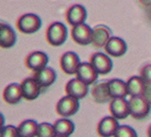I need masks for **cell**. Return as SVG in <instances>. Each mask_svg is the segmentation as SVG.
I'll return each mask as SVG.
<instances>
[{
  "label": "cell",
  "mask_w": 151,
  "mask_h": 137,
  "mask_svg": "<svg viewBox=\"0 0 151 137\" xmlns=\"http://www.w3.org/2000/svg\"><path fill=\"white\" fill-rule=\"evenodd\" d=\"M42 27L41 18L34 13H26L17 21V28L25 34H33Z\"/></svg>",
  "instance_id": "obj_4"
},
{
  "label": "cell",
  "mask_w": 151,
  "mask_h": 137,
  "mask_svg": "<svg viewBox=\"0 0 151 137\" xmlns=\"http://www.w3.org/2000/svg\"><path fill=\"white\" fill-rule=\"evenodd\" d=\"M90 63L98 73V75H107L112 70V61L108 54L96 52L92 55Z\"/></svg>",
  "instance_id": "obj_5"
},
{
  "label": "cell",
  "mask_w": 151,
  "mask_h": 137,
  "mask_svg": "<svg viewBox=\"0 0 151 137\" xmlns=\"http://www.w3.org/2000/svg\"><path fill=\"white\" fill-rule=\"evenodd\" d=\"M68 36L67 27L63 23L54 22L47 27L46 40L48 44L53 46L63 45Z\"/></svg>",
  "instance_id": "obj_1"
},
{
  "label": "cell",
  "mask_w": 151,
  "mask_h": 137,
  "mask_svg": "<svg viewBox=\"0 0 151 137\" xmlns=\"http://www.w3.org/2000/svg\"><path fill=\"white\" fill-rule=\"evenodd\" d=\"M113 137H138V134L132 127L127 125H121L118 127Z\"/></svg>",
  "instance_id": "obj_25"
},
{
  "label": "cell",
  "mask_w": 151,
  "mask_h": 137,
  "mask_svg": "<svg viewBox=\"0 0 151 137\" xmlns=\"http://www.w3.org/2000/svg\"><path fill=\"white\" fill-rule=\"evenodd\" d=\"M127 86L129 97H140L145 92V82L141 76H133L127 81Z\"/></svg>",
  "instance_id": "obj_21"
},
{
  "label": "cell",
  "mask_w": 151,
  "mask_h": 137,
  "mask_svg": "<svg viewBox=\"0 0 151 137\" xmlns=\"http://www.w3.org/2000/svg\"><path fill=\"white\" fill-rule=\"evenodd\" d=\"M33 78L37 80L42 88H47L50 87L56 81L57 74L53 68L45 66V67L34 72Z\"/></svg>",
  "instance_id": "obj_16"
},
{
  "label": "cell",
  "mask_w": 151,
  "mask_h": 137,
  "mask_svg": "<svg viewBox=\"0 0 151 137\" xmlns=\"http://www.w3.org/2000/svg\"><path fill=\"white\" fill-rule=\"evenodd\" d=\"M143 97L151 105V83H145V92L143 94Z\"/></svg>",
  "instance_id": "obj_28"
},
{
  "label": "cell",
  "mask_w": 151,
  "mask_h": 137,
  "mask_svg": "<svg viewBox=\"0 0 151 137\" xmlns=\"http://www.w3.org/2000/svg\"><path fill=\"white\" fill-rule=\"evenodd\" d=\"M53 125L57 135L70 136L75 131V124L66 117H63L56 120Z\"/></svg>",
  "instance_id": "obj_23"
},
{
  "label": "cell",
  "mask_w": 151,
  "mask_h": 137,
  "mask_svg": "<svg viewBox=\"0 0 151 137\" xmlns=\"http://www.w3.org/2000/svg\"><path fill=\"white\" fill-rule=\"evenodd\" d=\"M23 92L21 84L11 83L4 89L3 99L4 101L9 105H15L23 99Z\"/></svg>",
  "instance_id": "obj_17"
},
{
  "label": "cell",
  "mask_w": 151,
  "mask_h": 137,
  "mask_svg": "<svg viewBox=\"0 0 151 137\" xmlns=\"http://www.w3.org/2000/svg\"><path fill=\"white\" fill-rule=\"evenodd\" d=\"M140 76L145 80V83H151V63L145 65L141 69Z\"/></svg>",
  "instance_id": "obj_27"
},
{
  "label": "cell",
  "mask_w": 151,
  "mask_h": 137,
  "mask_svg": "<svg viewBox=\"0 0 151 137\" xmlns=\"http://www.w3.org/2000/svg\"><path fill=\"white\" fill-rule=\"evenodd\" d=\"M87 18V12L82 5L76 4L71 6L66 13V20L72 27L85 23Z\"/></svg>",
  "instance_id": "obj_15"
},
{
  "label": "cell",
  "mask_w": 151,
  "mask_h": 137,
  "mask_svg": "<svg viewBox=\"0 0 151 137\" xmlns=\"http://www.w3.org/2000/svg\"><path fill=\"white\" fill-rule=\"evenodd\" d=\"M76 77L90 86V85L96 82L98 73L93 68L91 63H81L77 70Z\"/></svg>",
  "instance_id": "obj_14"
},
{
  "label": "cell",
  "mask_w": 151,
  "mask_h": 137,
  "mask_svg": "<svg viewBox=\"0 0 151 137\" xmlns=\"http://www.w3.org/2000/svg\"><path fill=\"white\" fill-rule=\"evenodd\" d=\"M25 63L28 69L32 70L33 72H36V71L47 66L48 56L42 51H34L27 55Z\"/></svg>",
  "instance_id": "obj_12"
},
{
  "label": "cell",
  "mask_w": 151,
  "mask_h": 137,
  "mask_svg": "<svg viewBox=\"0 0 151 137\" xmlns=\"http://www.w3.org/2000/svg\"><path fill=\"white\" fill-rule=\"evenodd\" d=\"M79 109V100L66 94L56 104V112L61 117L68 118L78 112Z\"/></svg>",
  "instance_id": "obj_3"
},
{
  "label": "cell",
  "mask_w": 151,
  "mask_h": 137,
  "mask_svg": "<svg viewBox=\"0 0 151 137\" xmlns=\"http://www.w3.org/2000/svg\"><path fill=\"white\" fill-rule=\"evenodd\" d=\"M39 124L33 119H26L17 126L19 137H37Z\"/></svg>",
  "instance_id": "obj_22"
},
{
  "label": "cell",
  "mask_w": 151,
  "mask_h": 137,
  "mask_svg": "<svg viewBox=\"0 0 151 137\" xmlns=\"http://www.w3.org/2000/svg\"><path fill=\"white\" fill-rule=\"evenodd\" d=\"M73 40L80 45H88L93 41V28L87 24H80L75 26L71 31Z\"/></svg>",
  "instance_id": "obj_6"
},
{
  "label": "cell",
  "mask_w": 151,
  "mask_h": 137,
  "mask_svg": "<svg viewBox=\"0 0 151 137\" xmlns=\"http://www.w3.org/2000/svg\"><path fill=\"white\" fill-rule=\"evenodd\" d=\"M65 93L68 96L75 98L82 99L87 96L89 93V85L83 82L76 77L75 79H70L65 85Z\"/></svg>",
  "instance_id": "obj_7"
},
{
  "label": "cell",
  "mask_w": 151,
  "mask_h": 137,
  "mask_svg": "<svg viewBox=\"0 0 151 137\" xmlns=\"http://www.w3.org/2000/svg\"><path fill=\"white\" fill-rule=\"evenodd\" d=\"M1 137H19L17 127L13 125L3 126L1 129Z\"/></svg>",
  "instance_id": "obj_26"
},
{
  "label": "cell",
  "mask_w": 151,
  "mask_h": 137,
  "mask_svg": "<svg viewBox=\"0 0 151 137\" xmlns=\"http://www.w3.org/2000/svg\"><path fill=\"white\" fill-rule=\"evenodd\" d=\"M56 135L57 134L53 124L47 122H42L39 124L37 137H55Z\"/></svg>",
  "instance_id": "obj_24"
},
{
  "label": "cell",
  "mask_w": 151,
  "mask_h": 137,
  "mask_svg": "<svg viewBox=\"0 0 151 137\" xmlns=\"http://www.w3.org/2000/svg\"><path fill=\"white\" fill-rule=\"evenodd\" d=\"M146 134H147V137H151V125L148 127L147 131H146Z\"/></svg>",
  "instance_id": "obj_29"
},
{
  "label": "cell",
  "mask_w": 151,
  "mask_h": 137,
  "mask_svg": "<svg viewBox=\"0 0 151 137\" xmlns=\"http://www.w3.org/2000/svg\"><path fill=\"white\" fill-rule=\"evenodd\" d=\"M81 63L79 57L73 51H67L60 57V68L67 75H76L79 64Z\"/></svg>",
  "instance_id": "obj_8"
},
{
  "label": "cell",
  "mask_w": 151,
  "mask_h": 137,
  "mask_svg": "<svg viewBox=\"0 0 151 137\" xmlns=\"http://www.w3.org/2000/svg\"><path fill=\"white\" fill-rule=\"evenodd\" d=\"M16 43V33L12 27L2 23L0 25V45L3 48H11Z\"/></svg>",
  "instance_id": "obj_19"
},
{
  "label": "cell",
  "mask_w": 151,
  "mask_h": 137,
  "mask_svg": "<svg viewBox=\"0 0 151 137\" xmlns=\"http://www.w3.org/2000/svg\"><path fill=\"white\" fill-rule=\"evenodd\" d=\"M55 137H70V136H63V135H56Z\"/></svg>",
  "instance_id": "obj_30"
},
{
  "label": "cell",
  "mask_w": 151,
  "mask_h": 137,
  "mask_svg": "<svg viewBox=\"0 0 151 137\" xmlns=\"http://www.w3.org/2000/svg\"><path fill=\"white\" fill-rule=\"evenodd\" d=\"M129 112L130 116L136 120H142L146 118L150 113L151 105L143 97H130L129 100Z\"/></svg>",
  "instance_id": "obj_2"
},
{
  "label": "cell",
  "mask_w": 151,
  "mask_h": 137,
  "mask_svg": "<svg viewBox=\"0 0 151 137\" xmlns=\"http://www.w3.org/2000/svg\"><path fill=\"white\" fill-rule=\"evenodd\" d=\"M111 37V31L107 27L97 26L93 28L92 45L96 47H105Z\"/></svg>",
  "instance_id": "obj_20"
},
{
  "label": "cell",
  "mask_w": 151,
  "mask_h": 137,
  "mask_svg": "<svg viewBox=\"0 0 151 137\" xmlns=\"http://www.w3.org/2000/svg\"><path fill=\"white\" fill-rule=\"evenodd\" d=\"M104 48L109 56H111L113 58H119L127 52V46L122 38L111 36Z\"/></svg>",
  "instance_id": "obj_13"
},
{
  "label": "cell",
  "mask_w": 151,
  "mask_h": 137,
  "mask_svg": "<svg viewBox=\"0 0 151 137\" xmlns=\"http://www.w3.org/2000/svg\"><path fill=\"white\" fill-rule=\"evenodd\" d=\"M20 84L23 92V97L27 101H32L38 98L42 89L33 77L25 79Z\"/></svg>",
  "instance_id": "obj_9"
},
{
  "label": "cell",
  "mask_w": 151,
  "mask_h": 137,
  "mask_svg": "<svg viewBox=\"0 0 151 137\" xmlns=\"http://www.w3.org/2000/svg\"><path fill=\"white\" fill-rule=\"evenodd\" d=\"M119 126L118 119L115 117L105 116L98 122L96 131L100 137H113Z\"/></svg>",
  "instance_id": "obj_10"
},
{
  "label": "cell",
  "mask_w": 151,
  "mask_h": 137,
  "mask_svg": "<svg viewBox=\"0 0 151 137\" xmlns=\"http://www.w3.org/2000/svg\"><path fill=\"white\" fill-rule=\"evenodd\" d=\"M108 91L111 98H126L129 96L127 82L119 79H113L107 82Z\"/></svg>",
  "instance_id": "obj_18"
},
{
  "label": "cell",
  "mask_w": 151,
  "mask_h": 137,
  "mask_svg": "<svg viewBox=\"0 0 151 137\" xmlns=\"http://www.w3.org/2000/svg\"><path fill=\"white\" fill-rule=\"evenodd\" d=\"M110 112L111 115L118 120L126 119L130 115L129 100L126 98H112L110 103Z\"/></svg>",
  "instance_id": "obj_11"
}]
</instances>
